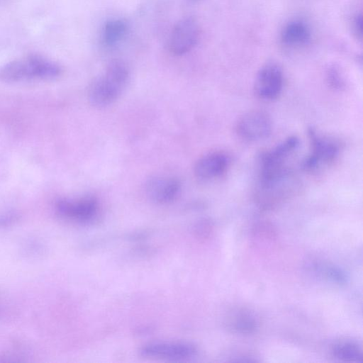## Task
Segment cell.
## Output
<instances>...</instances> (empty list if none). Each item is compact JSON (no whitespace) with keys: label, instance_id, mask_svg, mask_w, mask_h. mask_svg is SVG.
<instances>
[{"label":"cell","instance_id":"17","mask_svg":"<svg viewBox=\"0 0 363 363\" xmlns=\"http://www.w3.org/2000/svg\"><path fill=\"white\" fill-rule=\"evenodd\" d=\"M351 28L355 38L361 40L362 38V15L361 12H357L352 16Z\"/></svg>","mask_w":363,"mask_h":363},{"label":"cell","instance_id":"12","mask_svg":"<svg viewBox=\"0 0 363 363\" xmlns=\"http://www.w3.org/2000/svg\"><path fill=\"white\" fill-rule=\"evenodd\" d=\"M229 164L230 158L225 152H209L197 160L194 166V174L201 179H215L225 172Z\"/></svg>","mask_w":363,"mask_h":363},{"label":"cell","instance_id":"15","mask_svg":"<svg viewBox=\"0 0 363 363\" xmlns=\"http://www.w3.org/2000/svg\"><path fill=\"white\" fill-rule=\"evenodd\" d=\"M230 327L235 331L240 333H251L254 332L257 326V318L245 310L238 311L230 321Z\"/></svg>","mask_w":363,"mask_h":363},{"label":"cell","instance_id":"1","mask_svg":"<svg viewBox=\"0 0 363 363\" xmlns=\"http://www.w3.org/2000/svg\"><path fill=\"white\" fill-rule=\"evenodd\" d=\"M128 77V68L124 62L118 60L111 62L104 74L89 86L88 98L91 104L104 107L114 102L125 88Z\"/></svg>","mask_w":363,"mask_h":363},{"label":"cell","instance_id":"19","mask_svg":"<svg viewBox=\"0 0 363 363\" xmlns=\"http://www.w3.org/2000/svg\"><path fill=\"white\" fill-rule=\"evenodd\" d=\"M326 274L328 277L339 283L345 281V276L339 269L335 267L328 268Z\"/></svg>","mask_w":363,"mask_h":363},{"label":"cell","instance_id":"5","mask_svg":"<svg viewBox=\"0 0 363 363\" xmlns=\"http://www.w3.org/2000/svg\"><path fill=\"white\" fill-rule=\"evenodd\" d=\"M200 27L197 20L191 16L179 21L172 30L169 38V50L175 55H182L197 44Z\"/></svg>","mask_w":363,"mask_h":363},{"label":"cell","instance_id":"10","mask_svg":"<svg viewBox=\"0 0 363 363\" xmlns=\"http://www.w3.org/2000/svg\"><path fill=\"white\" fill-rule=\"evenodd\" d=\"M312 39V30L302 18L291 19L284 24L279 33V41L286 49H299L308 45Z\"/></svg>","mask_w":363,"mask_h":363},{"label":"cell","instance_id":"7","mask_svg":"<svg viewBox=\"0 0 363 363\" xmlns=\"http://www.w3.org/2000/svg\"><path fill=\"white\" fill-rule=\"evenodd\" d=\"M195 345L184 342H155L143 345L140 353L145 357L180 361L196 355Z\"/></svg>","mask_w":363,"mask_h":363},{"label":"cell","instance_id":"4","mask_svg":"<svg viewBox=\"0 0 363 363\" xmlns=\"http://www.w3.org/2000/svg\"><path fill=\"white\" fill-rule=\"evenodd\" d=\"M311 152L302 164L306 171H313L321 164H329L337 157L340 147L334 139L317 134L311 128L308 131Z\"/></svg>","mask_w":363,"mask_h":363},{"label":"cell","instance_id":"8","mask_svg":"<svg viewBox=\"0 0 363 363\" xmlns=\"http://www.w3.org/2000/svg\"><path fill=\"white\" fill-rule=\"evenodd\" d=\"M272 129L270 116L262 110L250 111L238 120L236 130L244 140L255 141L267 138Z\"/></svg>","mask_w":363,"mask_h":363},{"label":"cell","instance_id":"16","mask_svg":"<svg viewBox=\"0 0 363 363\" xmlns=\"http://www.w3.org/2000/svg\"><path fill=\"white\" fill-rule=\"evenodd\" d=\"M333 353L336 358L345 362H362V350L353 343H338L333 346Z\"/></svg>","mask_w":363,"mask_h":363},{"label":"cell","instance_id":"9","mask_svg":"<svg viewBox=\"0 0 363 363\" xmlns=\"http://www.w3.org/2000/svg\"><path fill=\"white\" fill-rule=\"evenodd\" d=\"M298 145V138L290 136L261 156L259 179L275 176L284 171V162Z\"/></svg>","mask_w":363,"mask_h":363},{"label":"cell","instance_id":"18","mask_svg":"<svg viewBox=\"0 0 363 363\" xmlns=\"http://www.w3.org/2000/svg\"><path fill=\"white\" fill-rule=\"evenodd\" d=\"M328 79L332 86L338 89L343 86V79L341 77L338 69L336 67H332L328 71Z\"/></svg>","mask_w":363,"mask_h":363},{"label":"cell","instance_id":"13","mask_svg":"<svg viewBox=\"0 0 363 363\" xmlns=\"http://www.w3.org/2000/svg\"><path fill=\"white\" fill-rule=\"evenodd\" d=\"M179 182L173 177H156L147 181L145 185L149 198L158 203L173 201L180 191Z\"/></svg>","mask_w":363,"mask_h":363},{"label":"cell","instance_id":"2","mask_svg":"<svg viewBox=\"0 0 363 363\" xmlns=\"http://www.w3.org/2000/svg\"><path fill=\"white\" fill-rule=\"evenodd\" d=\"M61 72L60 66L38 54L16 59L0 68V79L7 81L52 79Z\"/></svg>","mask_w":363,"mask_h":363},{"label":"cell","instance_id":"3","mask_svg":"<svg viewBox=\"0 0 363 363\" xmlns=\"http://www.w3.org/2000/svg\"><path fill=\"white\" fill-rule=\"evenodd\" d=\"M299 182L286 169L281 173L264 179H259L255 199L260 207L272 208L296 192Z\"/></svg>","mask_w":363,"mask_h":363},{"label":"cell","instance_id":"14","mask_svg":"<svg viewBox=\"0 0 363 363\" xmlns=\"http://www.w3.org/2000/svg\"><path fill=\"white\" fill-rule=\"evenodd\" d=\"M128 31V25L121 19H113L106 22L101 33V40L104 45L113 46L120 42Z\"/></svg>","mask_w":363,"mask_h":363},{"label":"cell","instance_id":"6","mask_svg":"<svg viewBox=\"0 0 363 363\" xmlns=\"http://www.w3.org/2000/svg\"><path fill=\"white\" fill-rule=\"evenodd\" d=\"M284 86V74L276 63L269 62L263 65L257 72L254 92L257 97L264 101H272L279 97Z\"/></svg>","mask_w":363,"mask_h":363},{"label":"cell","instance_id":"11","mask_svg":"<svg viewBox=\"0 0 363 363\" xmlns=\"http://www.w3.org/2000/svg\"><path fill=\"white\" fill-rule=\"evenodd\" d=\"M57 211L62 216L79 222L92 220L97 215L99 204L91 196L77 200H61L57 205Z\"/></svg>","mask_w":363,"mask_h":363}]
</instances>
